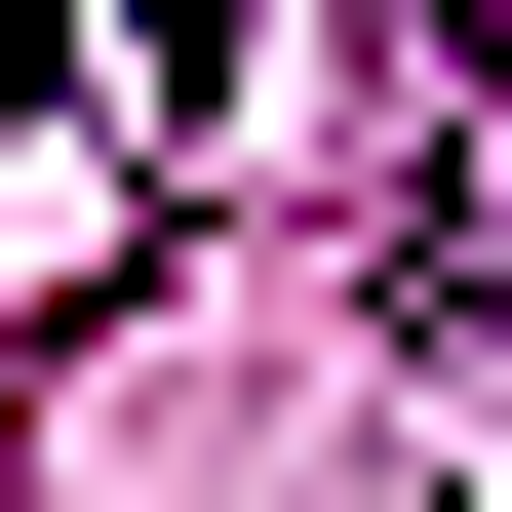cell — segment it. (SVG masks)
<instances>
[{
  "label": "cell",
  "mask_w": 512,
  "mask_h": 512,
  "mask_svg": "<svg viewBox=\"0 0 512 512\" xmlns=\"http://www.w3.org/2000/svg\"><path fill=\"white\" fill-rule=\"evenodd\" d=\"M394 40H512V0H394Z\"/></svg>",
  "instance_id": "cell-1"
}]
</instances>
